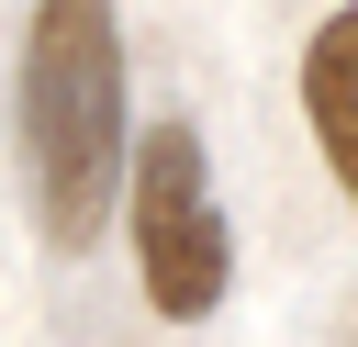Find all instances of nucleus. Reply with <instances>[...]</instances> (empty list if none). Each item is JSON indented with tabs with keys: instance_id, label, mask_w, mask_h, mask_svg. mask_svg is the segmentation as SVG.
<instances>
[{
	"instance_id": "nucleus-1",
	"label": "nucleus",
	"mask_w": 358,
	"mask_h": 347,
	"mask_svg": "<svg viewBox=\"0 0 358 347\" xmlns=\"http://www.w3.org/2000/svg\"><path fill=\"white\" fill-rule=\"evenodd\" d=\"M123 168H134V134H123V22H112V0H34V34H22L34 224L56 246H90Z\"/></svg>"
},
{
	"instance_id": "nucleus-3",
	"label": "nucleus",
	"mask_w": 358,
	"mask_h": 347,
	"mask_svg": "<svg viewBox=\"0 0 358 347\" xmlns=\"http://www.w3.org/2000/svg\"><path fill=\"white\" fill-rule=\"evenodd\" d=\"M302 123H313V146H324V168L358 213V0H336L302 45Z\"/></svg>"
},
{
	"instance_id": "nucleus-2",
	"label": "nucleus",
	"mask_w": 358,
	"mask_h": 347,
	"mask_svg": "<svg viewBox=\"0 0 358 347\" xmlns=\"http://www.w3.org/2000/svg\"><path fill=\"white\" fill-rule=\"evenodd\" d=\"M123 190H134V280H145V302H157L168 325L224 313V291H235V224H224V201H213L201 123L134 134Z\"/></svg>"
}]
</instances>
